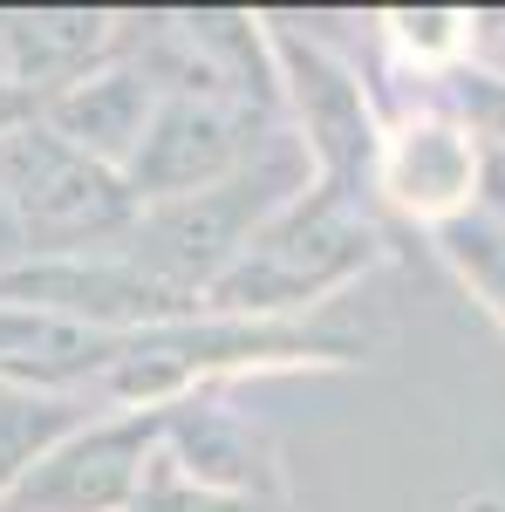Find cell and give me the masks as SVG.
<instances>
[{
	"label": "cell",
	"instance_id": "1",
	"mask_svg": "<svg viewBox=\"0 0 505 512\" xmlns=\"http://www.w3.org/2000/svg\"><path fill=\"white\" fill-rule=\"evenodd\" d=\"M389 253L383 226L369 212V192L314 178L246 239L226 274L205 287V315L226 321H294L301 308H321L328 294L376 274Z\"/></svg>",
	"mask_w": 505,
	"mask_h": 512
},
{
	"label": "cell",
	"instance_id": "2",
	"mask_svg": "<svg viewBox=\"0 0 505 512\" xmlns=\"http://www.w3.org/2000/svg\"><path fill=\"white\" fill-rule=\"evenodd\" d=\"M0 192L14 205L28 260H76V253H110L137 226V192L130 178L55 137L48 123H28L0 137Z\"/></svg>",
	"mask_w": 505,
	"mask_h": 512
},
{
	"label": "cell",
	"instance_id": "3",
	"mask_svg": "<svg viewBox=\"0 0 505 512\" xmlns=\"http://www.w3.org/2000/svg\"><path fill=\"white\" fill-rule=\"evenodd\" d=\"M273 137H280V117L260 110V103H246L239 89H226L185 48V76L171 82V96L157 103V117H151V130H144V144H137V158H130L123 178H130L137 205H171V198L226 185L233 171H246L267 151Z\"/></svg>",
	"mask_w": 505,
	"mask_h": 512
},
{
	"label": "cell",
	"instance_id": "4",
	"mask_svg": "<svg viewBox=\"0 0 505 512\" xmlns=\"http://www.w3.org/2000/svg\"><path fill=\"white\" fill-rule=\"evenodd\" d=\"M157 444H164V410L89 417L55 451H41L0 506L7 512H137Z\"/></svg>",
	"mask_w": 505,
	"mask_h": 512
},
{
	"label": "cell",
	"instance_id": "5",
	"mask_svg": "<svg viewBox=\"0 0 505 512\" xmlns=\"http://www.w3.org/2000/svg\"><path fill=\"white\" fill-rule=\"evenodd\" d=\"M273 69H280V103L301 123V144L314 158V178L369 192L376 178V144H383V117L369 103V89L342 55H328L321 41L294 35V28H267Z\"/></svg>",
	"mask_w": 505,
	"mask_h": 512
},
{
	"label": "cell",
	"instance_id": "6",
	"mask_svg": "<svg viewBox=\"0 0 505 512\" xmlns=\"http://www.w3.org/2000/svg\"><path fill=\"white\" fill-rule=\"evenodd\" d=\"M369 192L383 198V205H396L403 219H417L424 233H437V226L478 212V192H485V144L430 96V103H417V110H403V117L383 123Z\"/></svg>",
	"mask_w": 505,
	"mask_h": 512
},
{
	"label": "cell",
	"instance_id": "7",
	"mask_svg": "<svg viewBox=\"0 0 505 512\" xmlns=\"http://www.w3.org/2000/svg\"><path fill=\"white\" fill-rule=\"evenodd\" d=\"M185 76V41L178 28L157 41V55H110L96 76H82L76 89H62L41 123L55 130V137H69L76 151H89L96 164H110V171H130L137 158V144H144V130H151L157 103L171 96V82Z\"/></svg>",
	"mask_w": 505,
	"mask_h": 512
},
{
	"label": "cell",
	"instance_id": "8",
	"mask_svg": "<svg viewBox=\"0 0 505 512\" xmlns=\"http://www.w3.org/2000/svg\"><path fill=\"white\" fill-rule=\"evenodd\" d=\"M164 458L205 492L253 499V506H294L273 437L246 410L219 403V390H192L178 403H164Z\"/></svg>",
	"mask_w": 505,
	"mask_h": 512
},
{
	"label": "cell",
	"instance_id": "9",
	"mask_svg": "<svg viewBox=\"0 0 505 512\" xmlns=\"http://www.w3.org/2000/svg\"><path fill=\"white\" fill-rule=\"evenodd\" d=\"M0 48L14 82L48 110L62 89H76L117 55L123 28L117 14H0Z\"/></svg>",
	"mask_w": 505,
	"mask_h": 512
},
{
	"label": "cell",
	"instance_id": "10",
	"mask_svg": "<svg viewBox=\"0 0 505 512\" xmlns=\"http://www.w3.org/2000/svg\"><path fill=\"white\" fill-rule=\"evenodd\" d=\"M383 35L396 41V55L417 76L437 82V76L465 69L471 55H478V14H465V7H389Z\"/></svg>",
	"mask_w": 505,
	"mask_h": 512
},
{
	"label": "cell",
	"instance_id": "11",
	"mask_svg": "<svg viewBox=\"0 0 505 512\" xmlns=\"http://www.w3.org/2000/svg\"><path fill=\"white\" fill-rule=\"evenodd\" d=\"M430 246H437V260L458 274V287L505 328V219H492V212H465V219L437 226Z\"/></svg>",
	"mask_w": 505,
	"mask_h": 512
},
{
	"label": "cell",
	"instance_id": "12",
	"mask_svg": "<svg viewBox=\"0 0 505 512\" xmlns=\"http://www.w3.org/2000/svg\"><path fill=\"white\" fill-rule=\"evenodd\" d=\"M437 103H444L451 117L465 123L471 137L492 151V158H505V69L465 62V69L437 76Z\"/></svg>",
	"mask_w": 505,
	"mask_h": 512
},
{
	"label": "cell",
	"instance_id": "13",
	"mask_svg": "<svg viewBox=\"0 0 505 512\" xmlns=\"http://www.w3.org/2000/svg\"><path fill=\"white\" fill-rule=\"evenodd\" d=\"M137 512H294V506H253V499H226V492H205L192 478L178 472L171 458H164V444H157L151 458V478H144V499Z\"/></svg>",
	"mask_w": 505,
	"mask_h": 512
},
{
	"label": "cell",
	"instance_id": "14",
	"mask_svg": "<svg viewBox=\"0 0 505 512\" xmlns=\"http://www.w3.org/2000/svg\"><path fill=\"white\" fill-rule=\"evenodd\" d=\"M28 123H41V103L14 82V69H7V48H0V137H14V130H28Z\"/></svg>",
	"mask_w": 505,
	"mask_h": 512
},
{
	"label": "cell",
	"instance_id": "15",
	"mask_svg": "<svg viewBox=\"0 0 505 512\" xmlns=\"http://www.w3.org/2000/svg\"><path fill=\"white\" fill-rule=\"evenodd\" d=\"M7 267H28V233H21V219H14V205L0 192V274Z\"/></svg>",
	"mask_w": 505,
	"mask_h": 512
},
{
	"label": "cell",
	"instance_id": "16",
	"mask_svg": "<svg viewBox=\"0 0 505 512\" xmlns=\"http://www.w3.org/2000/svg\"><path fill=\"white\" fill-rule=\"evenodd\" d=\"M458 512H505V492H471Z\"/></svg>",
	"mask_w": 505,
	"mask_h": 512
}]
</instances>
